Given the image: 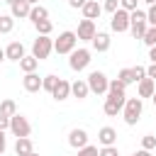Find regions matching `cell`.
I'll use <instances>...</instances> for the list:
<instances>
[{
    "mask_svg": "<svg viewBox=\"0 0 156 156\" xmlns=\"http://www.w3.org/2000/svg\"><path fill=\"white\" fill-rule=\"evenodd\" d=\"M124 100H127V95H107L105 98V105H102L105 115L107 117H117L122 112V107H124Z\"/></svg>",
    "mask_w": 156,
    "mask_h": 156,
    "instance_id": "cell-6",
    "label": "cell"
},
{
    "mask_svg": "<svg viewBox=\"0 0 156 156\" xmlns=\"http://www.w3.org/2000/svg\"><path fill=\"white\" fill-rule=\"evenodd\" d=\"M5 61V49H0V63Z\"/></svg>",
    "mask_w": 156,
    "mask_h": 156,
    "instance_id": "cell-43",
    "label": "cell"
},
{
    "mask_svg": "<svg viewBox=\"0 0 156 156\" xmlns=\"http://www.w3.org/2000/svg\"><path fill=\"white\" fill-rule=\"evenodd\" d=\"M85 83H88V88H90V93H95V95H105L107 93V76L102 73V71H93L88 78H85Z\"/></svg>",
    "mask_w": 156,
    "mask_h": 156,
    "instance_id": "cell-4",
    "label": "cell"
},
{
    "mask_svg": "<svg viewBox=\"0 0 156 156\" xmlns=\"http://www.w3.org/2000/svg\"><path fill=\"white\" fill-rule=\"evenodd\" d=\"M51 51H54V41H51L49 37L39 34V37L34 39V44H32V56L39 58V61H44V58H49Z\"/></svg>",
    "mask_w": 156,
    "mask_h": 156,
    "instance_id": "cell-3",
    "label": "cell"
},
{
    "mask_svg": "<svg viewBox=\"0 0 156 156\" xmlns=\"http://www.w3.org/2000/svg\"><path fill=\"white\" fill-rule=\"evenodd\" d=\"M144 2H149V5H154V2H156V0H144Z\"/></svg>",
    "mask_w": 156,
    "mask_h": 156,
    "instance_id": "cell-46",
    "label": "cell"
},
{
    "mask_svg": "<svg viewBox=\"0 0 156 156\" xmlns=\"http://www.w3.org/2000/svg\"><path fill=\"white\" fill-rule=\"evenodd\" d=\"M132 156H151V151H146V149H139V151H134Z\"/></svg>",
    "mask_w": 156,
    "mask_h": 156,
    "instance_id": "cell-41",
    "label": "cell"
},
{
    "mask_svg": "<svg viewBox=\"0 0 156 156\" xmlns=\"http://www.w3.org/2000/svg\"><path fill=\"white\" fill-rule=\"evenodd\" d=\"M22 85H24V90H27V93H39V90H41V78H39L34 71H32V73H24Z\"/></svg>",
    "mask_w": 156,
    "mask_h": 156,
    "instance_id": "cell-13",
    "label": "cell"
},
{
    "mask_svg": "<svg viewBox=\"0 0 156 156\" xmlns=\"http://www.w3.org/2000/svg\"><path fill=\"white\" fill-rule=\"evenodd\" d=\"M154 90H156V80H151V78H141L139 80V98H151Z\"/></svg>",
    "mask_w": 156,
    "mask_h": 156,
    "instance_id": "cell-20",
    "label": "cell"
},
{
    "mask_svg": "<svg viewBox=\"0 0 156 156\" xmlns=\"http://www.w3.org/2000/svg\"><path fill=\"white\" fill-rule=\"evenodd\" d=\"M29 10H32V5H29L27 0H15V2L10 5V15H12L15 20H22V17H29Z\"/></svg>",
    "mask_w": 156,
    "mask_h": 156,
    "instance_id": "cell-11",
    "label": "cell"
},
{
    "mask_svg": "<svg viewBox=\"0 0 156 156\" xmlns=\"http://www.w3.org/2000/svg\"><path fill=\"white\" fill-rule=\"evenodd\" d=\"M29 20H32V22L49 20V10H46V7H41V5H32V10H29Z\"/></svg>",
    "mask_w": 156,
    "mask_h": 156,
    "instance_id": "cell-22",
    "label": "cell"
},
{
    "mask_svg": "<svg viewBox=\"0 0 156 156\" xmlns=\"http://www.w3.org/2000/svg\"><path fill=\"white\" fill-rule=\"evenodd\" d=\"M95 32H98V29H95V20H80L76 37H78V41H93Z\"/></svg>",
    "mask_w": 156,
    "mask_h": 156,
    "instance_id": "cell-9",
    "label": "cell"
},
{
    "mask_svg": "<svg viewBox=\"0 0 156 156\" xmlns=\"http://www.w3.org/2000/svg\"><path fill=\"white\" fill-rule=\"evenodd\" d=\"M17 63H20V68H22L24 73H32V71H37V66H39V58H34V56H27V54H24V56H22Z\"/></svg>",
    "mask_w": 156,
    "mask_h": 156,
    "instance_id": "cell-21",
    "label": "cell"
},
{
    "mask_svg": "<svg viewBox=\"0 0 156 156\" xmlns=\"http://www.w3.org/2000/svg\"><path fill=\"white\" fill-rule=\"evenodd\" d=\"M102 10H107V12H115V10H119V0H105Z\"/></svg>",
    "mask_w": 156,
    "mask_h": 156,
    "instance_id": "cell-36",
    "label": "cell"
},
{
    "mask_svg": "<svg viewBox=\"0 0 156 156\" xmlns=\"http://www.w3.org/2000/svg\"><path fill=\"white\" fill-rule=\"evenodd\" d=\"M146 78H151V80H156V63H151V66L146 68Z\"/></svg>",
    "mask_w": 156,
    "mask_h": 156,
    "instance_id": "cell-38",
    "label": "cell"
},
{
    "mask_svg": "<svg viewBox=\"0 0 156 156\" xmlns=\"http://www.w3.org/2000/svg\"><path fill=\"white\" fill-rule=\"evenodd\" d=\"M141 41H144L146 46H156V27H149V29L144 32V37H141Z\"/></svg>",
    "mask_w": 156,
    "mask_h": 156,
    "instance_id": "cell-28",
    "label": "cell"
},
{
    "mask_svg": "<svg viewBox=\"0 0 156 156\" xmlns=\"http://www.w3.org/2000/svg\"><path fill=\"white\" fill-rule=\"evenodd\" d=\"M29 156H37V154H34V151H32V154H29Z\"/></svg>",
    "mask_w": 156,
    "mask_h": 156,
    "instance_id": "cell-48",
    "label": "cell"
},
{
    "mask_svg": "<svg viewBox=\"0 0 156 156\" xmlns=\"http://www.w3.org/2000/svg\"><path fill=\"white\" fill-rule=\"evenodd\" d=\"M88 63H90V51H88V49H73V51H71L68 66H71L73 71H83Z\"/></svg>",
    "mask_w": 156,
    "mask_h": 156,
    "instance_id": "cell-7",
    "label": "cell"
},
{
    "mask_svg": "<svg viewBox=\"0 0 156 156\" xmlns=\"http://www.w3.org/2000/svg\"><path fill=\"white\" fill-rule=\"evenodd\" d=\"M85 2H88V0H68V5H71V7H83Z\"/></svg>",
    "mask_w": 156,
    "mask_h": 156,
    "instance_id": "cell-40",
    "label": "cell"
},
{
    "mask_svg": "<svg viewBox=\"0 0 156 156\" xmlns=\"http://www.w3.org/2000/svg\"><path fill=\"white\" fill-rule=\"evenodd\" d=\"M76 44H78L76 32H61L58 39L54 41V51H56V54H71V51L76 49Z\"/></svg>",
    "mask_w": 156,
    "mask_h": 156,
    "instance_id": "cell-2",
    "label": "cell"
},
{
    "mask_svg": "<svg viewBox=\"0 0 156 156\" xmlns=\"http://www.w3.org/2000/svg\"><path fill=\"white\" fill-rule=\"evenodd\" d=\"M151 51H149V58H151V63H156V46H149Z\"/></svg>",
    "mask_w": 156,
    "mask_h": 156,
    "instance_id": "cell-42",
    "label": "cell"
},
{
    "mask_svg": "<svg viewBox=\"0 0 156 156\" xmlns=\"http://www.w3.org/2000/svg\"><path fill=\"white\" fill-rule=\"evenodd\" d=\"M68 144L73 146V149H80V146H85L88 144V132L85 129H71V134H68Z\"/></svg>",
    "mask_w": 156,
    "mask_h": 156,
    "instance_id": "cell-14",
    "label": "cell"
},
{
    "mask_svg": "<svg viewBox=\"0 0 156 156\" xmlns=\"http://www.w3.org/2000/svg\"><path fill=\"white\" fill-rule=\"evenodd\" d=\"M34 27H37V32H39V34L49 37V34H51V29H54V22H51V20H39V22H34Z\"/></svg>",
    "mask_w": 156,
    "mask_h": 156,
    "instance_id": "cell-24",
    "label": "cell"
},
{
    "mask_svg": "<svg viewBox=\"0 0 156 156\" xmlns=\"http://www.w3.org/2000/svg\"><path fill=\"white\" fill-rule=\"evenodd\" d=\"M22 56H24V44H22V41H10L7 49H5V58H10V61H20Z\"/></svg>",
    "mask_w": 156,
    "mask_h": 156,
    "instance_id": "cell-15",
    "label": "cell"
},
{
    "mask_svg": "<svg viewBox=\"0 0 156 156\" xmlns=\"http://www.w3.org/2000/svg\"><path fill=\"white\" fill-rule=\"evenodd\" d=\"M110 27H112V32H127L129 29V12L127 10H115L112 12V20H110Z\"/></svg>",
    "mask_w": 156,
    "mask_h": 156,
    "instance_id": "cell-8",
    "label": "cell"
},
{
    "mask_svg": "<svg viewBox=\"0 0 156 156\" xmlns=\"http://www.w3.org/2000/svg\"><path fill=\"white\" fill-rule=\"evenodd\" d=\"M27 2H29V5H39V0H27Z\"/></svg>",
    "mask_w": 156,
    "mask_h": 156,
    "instance_id": "cell-44",
    "label": "cell"
},
{
    "mask_svg": "<svg viewBox=\"0 0 156 156\" xmlns=\"http://www.w3.org/2000/svg\"><path fill=\"white\" fill-rule=\"evenodd\" d=\"M56 80H58V76H54V73H51V76H44V78H41V90L51 93L54 85H56Z\"/></svg>",
    "mask_w": 156,
    "mask_h": 156,
    "instance_id": "cell-27",
    "label": "cell"
},
{
    "mask_svg": "<svg viewBox=\"0 0 156 156\" xmlns=\"http://www.w3.org/2000/svg\"><path fill=\"white\" fill-rule=\"evenodd\" d=\"M136 2L139 0H119V7L127 10V12H132V10H136Z\"/></svg>",
    "mask_w": 156,
    "mask_h": 156,
    "instance_id": "cell-35",
    "label": "cell"
},
{
    "mask_svg": "<svg viewBox=\"0 0 156 156\" xmlns=\"http://www.w3.org/2000/svg\"><path fill=\"white\" fill-rule=\"evenodd\" d=\"M80 10H83V17H85V20H98V17L102 15V5H100L98 0H88Z\"/></svg>",
    "mask_w": 156,
    "mask_h": 156,
    "instance_id": "cell-12",
    "label": "cell"
},
{
    "mask_svg": "<svg viewBox=\"0 0 156 156\" xmlns=\"http://www.w3.org/2000/svg\"><path fill=\"white\" fill-rule=\"evenodd\" d=\"M93 49H95V51H107V49H110V34H107V32H95V37H93Z\"/></svg>",
    "mask_w": 156,
    "mask_h": 156,
    "instance_id": "cell-17",
    "label": "cell"
},
{
    "mask_svg": "<svg viewBox=\"0 0 156 156\" xmlns=\"http://www.w3.org/2000/svg\"><path fill=\"white\" fill-rule=\"evenodd\" d=\"M151 100H154V105H156V90H154V95H151Z\"/></svg>",
    "mask_w": 156,
    "mask_h": 156,
    "instance_id": "cell-45",
    "label": "cell"
},
{
    "mask_svg": "<svg viewBox=\"0 0 156 156\" xmlns=\"http://www.w3.org/2000/svg\"><path fill=\"white\" fill-rule=\"evenodd\" d=\"M17 112V105H15V100H2L0 102V115H5V117H12Z\"/></svg>",
    "mask_w": 156,
    "mask_h": 156,
    "instance_id": "cell-26",
    "label": "cell"
},
{
    "mask_svg": "<svg viewBox=\"0 0 156 156\" xmlns=\"http://www.w3.org/2000/svg\"><path fill=\"white\" fill-rule=\"evenodd\" d=\"M129 29H132L134 39H141V37H144V32L149 29V24H146V22H129Z\"/></svg>",
    "mask_w": 156,
    "mask_h": 156,
    "instance_id": "cell-25",
    "label": "cell"
},
{
    "mask_svg": "<svg viewBox=\"0 0 156 156\" xmlns=\"http://www.w3.org/2000/svg\"><path fill=\"white\" fill-rule=\"evenodd\" d=\"M32 151H34L32 139H29V136H20L17 144H15V154H17V156H29Z\"/></svg>",
    "mask_w": 156,
    "mask_h": 156,
    "instance_id": "cell-18",
    "label": "cell"
},
{
    "mask_svg": "<svg viewBox=\"0 0 156 156\" xmlns=\"http://www.w3.org/2000/svg\"><path fill=\"white\" fill-rule=\"evenodd\" d=\"M98 156H119V151H117V146L112 144V146H102Z\"/></svg>",
    "mask_w": 156,
    "mask_h": 156,
    "instance_id": "cell-33",
    "label": "cell"
},
{
    "mask_svg": "<svg viewBox=\"0 0 156 156\" xmlns=\"http://www.w3.org/2000/svg\"><path fill=\"white\" fill-rule=\"evenodd\" d=\"M132 76H134V83H139L141 78H146V68L144 66H134L132 68Z\"/></svg>",
    "mask_w": 156,
    "mask_h": 156,
    "instance_id": "cell-32",
    "label": "cell"
},
{
    "mask_svg": "<svg viewBox=\"0 0 156 156\" xmlns=\"http://www.w3.org/2000/svg\"><path fill=\"white\" fill-rule=\"evenodd\" d=\"M5 2H7V5H12V2H15V0H5Z\"/></svg>",
    "mask_w": 156,
    "mask_h": 156,
    "instance_id": "cell-47",
    "label": "cell"
},
{
    "mask_svg": "<svg viewBox=\"0 0 156 156\" xmlns=\"http://www.w3.org/2000/svg\"><path fill=\"white\" fill-rule=\"evenodd\" d=\"M88 93H90V88H88V83L85 80H76V83H71V95L73 98H78V100H83V98H88Z\"/></svg>",
    "mask_w": 156,
    "mask_h": 156,
    "instance_id": "cell-19",
    "label": "cell"
},
{
    "mask_svg": "<svg viewBox=\"0 0 156 156\" xmlns=\"http://www.w3.org/2000/svg\"><path fill=\"white\" fill-rule=\"evenodd\" d=\"M146 24H151V27H156V2L149 7V12H146Z\"/></svg>",
    "mask_w": 156,
    "mask_h": 156,
    "instance_id": "cell-34",
    "label": "cell"
},
{
    "mask_svg": "<svg viewBox=\"0 0 156 156\" xmlns=\"http://www.w3.org/2000/svg\"><path fill=\"white\" fill-rule=\"evenodd\" d=\"M5 149H7V141H5V132L0 129V154H2Z\"/></svg>",
    "mask_w": 156,
    "mask_h": 156,
    "instance_id": "cell-39",
    "label": "cell"
},
{
    "mask_svg": "<svg viewBox=\"0 0 156 156\" xmlns=\"http://www.w3.org/2000/svg\"><path fill=\"white\" fill-rule=\"evenodd\" d=\"M15 27V17L12 15H0V34H10Z\"/></svg>",
    "mask_w": 156,
    "mask_h": 156,
    "instance_id": "cell-23",
    "label": "cell"
},
{
    "mask_svg": "<svg viewBox=\"0 0 156 156\" xmlns=\"http://www.w3.org/2000/svg\"><path fill=\"white\" fill-rule=\"evenodd\" d=\"M0 129H2V132H5V129H10V117L0 115Z\"/></svg>",
    "mask_w": 156,
    "mask_h": 156,
    "instance_id": "cell-37",
    "label": "cell"
},
{
    "mask_svg": "<svg viewBox=\"0 0 156 156\" xmlns=\"http://www.w3.org/2000/svg\"><path fill=\"white\" fill-rule=\"evenodd\" d=\"M141 149L154 151V149H156V136H154V134H146V136L141 139Z\"/></svg>",
    "mask_w": 156,
    "mask_h": 156,
    "instance_id": "cell-29",
    "label": "cell"
},
{
    "mask_svg": "<svg viewBox=\"0 0 156 156\" xmlns=\"http://www.w3.org/2000/svg\"><path fill=\"white\" fill-rule=\"evenodd\" d=\"M141 112H144V105H141V98H127V100H124V107H122V115H124V122H127L129 127H134V124L139 122V117H141Z\"/></svg>",
    "mask_w": 156,
    "mask_h": 156,
    "instance_id": "cell-1",
    "label": "cell"
},
{
    "mask_svg": "<svg viewBox=\"0 0 156 156\" xmlns=\"http://www.w3.org/2000/svg\"><path fill=\"white\" fill-rule=\"evenodd\" d=\"M124 85H129V83H134V76H132V68H122L119 71V76H117Z\"/></svg>",
    "mask_w": 156,
    "mask_h": 156,
    "instance_id": "cell-31",
    "label": "cell"
},
{
    "mask_svg": "<svg viewBox=\"0 0 156 156\" xmlns=\"http://www.w3.org/2000/svg\"><path fill=\"white\" fill-rule=\"evenodd\" d=\"M98 154H100V149L98 146H90V144H85V146L78 149V156H98Z\"/></svg>",
    "mask_w": 156,
    "mask_h": 156,
    "instance_id": "cell-30",
    "label": "cell"
},
{
    "mask_svg": "<svg viewBox=\"0 0 156 156\" xmlns=\"http://www.w3.org/2000/svg\"><path fill=\"white\" fill-rule=\"evenodd\" d=\"M98 141H100V146H112V144L117 141V132H115L112 127H102V129L98 132Z\"/></svg>",
    "mask_w": 156,
    "mask_h": 156,
    "instance_id": "cell-16",
    "label": "cell"
},
{
    "mask_svg": "<svg viewBox=\"0 0 156 156\" xmlns=\"http://www.w3.org/2000/svg\"><path fill=\"white\" fill-rule=\"evenodd\" d=\"M10 132L20 139V136H29V132H32V124L27 122V117H22V115H12L10 117Z\"/></svg>",
    "mask_w": 156,
    "mask_h": 156,
    "instance_id": "cell-5",
    "label": "cell"
},
{
    "mask_svg": "<svg viewBox=\"0 0 156 156\" xmlns=\"http://www.w3.org/2000/svg\"><path fill=\"white\" fill-rule=\"evenodd\" d=\"M51 98H54V100H66V98H71V83H68L66 78H58L56 85H54V90H51Z\"/></svg>",
    "mask_w": 156,
    "mask_h": 156,
    "instance_id": "cell-10",
    "label": "cell"
}]
</instances>
